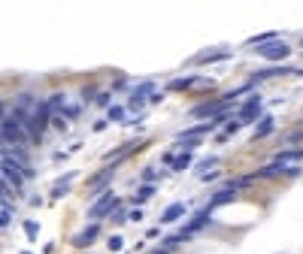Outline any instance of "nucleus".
I'll use <instances>...</instances> for the list:
<instances>
[{
  "mask_svg": "<svg viewBox=\"0 0 303 254\" xmlns=\"http://www.w3.org/2000/svg\"><path fill=\"white\" fill-rule=\"evenodd\" d=\"M0 133H3V145H27V139H30L27 124L18 115H9L6 106H3V124H0Z\"/></svg>",
  "mask_w": 303,
  "mask_h": 254,
  "instance_id": "nucleus-1",
  "label": "nucleus"
},
{
  "mask_svg": "<svg viewBox=\"0 0 303 254\" xmlns=\"http://www.w3.org/2000/svg\"><path fill=\"white\" fill-rule=\"evenodd\" d=\"M119 206H122V200L106 188V191H103V194H100V197L88 206V218H91V221H97V218H103V215H112Z\"/></svg>",
  "mask_w": 303,
  "mask_h": 254,
  "instance_id": "nucleus-2",
  "label": "nucleus"
},
{
  "mask_svg": "<svg viewBox=\"0 0 303 254\" xmlns=\"http://www.w3.org/2000/svg\"><path fill=\"white\" fill-rule=\"evenodd\" d=\"M52 118H55V112H52V106H49V100H43V103H40V109H36V115H33V121L27 124V133H30V139H36V142H40Z\"/></svg>",
  "mask_w": 303,
  "mask_h": 254,
  "instance_id": "nucleus-3",
  "label": "nucleus"
},
{
  "mask_svg": "<svg viewBox=\"0 0 303 254\" xmlns=\"http://www.w3.org/2000/svg\"><path fill=\"white\" fill-rule=\"evenodd\" d=\"M255 55H258V58H264V61H273V64L279 67V61H285V58L291 55V46H288L285 40H273V43H267V46L255 49Z\"/></svg>",
  "mask_w": 303,
  "mask_h": 254,
  "instance_id": "nucleus-4",
  "label": "nucleus"
},
{
  "mask_svg": "<svg viewBox=\"0 0 303 254\" xmlns=\"http://www.w3.org/2000/svg\"><path fill=\"white\" fill-rule=\"evenodd\" d=\"M43 103V100H40ZM40 103H36V97L33 94H18L15 97V109H12V115H18L24 124H30L33 121V115H36V109H40Z\"/></svg>",
  "mask_w": 303,
  "mask_h": 254,
  "instance_id": "nucleus-5",
  "label": "nucleus"
},
{
  "mask_svg": "<svg viewBox=\"0 0 303 254\" xmlns=\"http://www.w3.org/2000/svg\"><path fill=\"white\" fill-rule=\"evenodd\" d=\"M152 91H155V79L140 82V85L131 91V97H128V112H140L143 103H146V97H152Z\"/></svg>",
  "mask_w": 303,
  "mask_h": 254,
  "instance_id": "nucleus-6",
  "label": "nucleus"
},
{
  "mask_svg": "<svg viewBox=\"0 0 303 254\" xmlns=\"http://www.w3.org/2000/svg\"><path fill=\"white\" fill-rule=\"evenodd\" d=\"M237 118H240L243 124H255V121H261V118H264V115H261V97H258V94H252V97L240 106Z\"/></svg>",
  "mask_w": 303,
  "mask_h": 254,
  "instance_id": "nucleus-7",
  "label": "nucleus"
},
{
  "mask_svg": "<svg viewBox=\"0 0 303 254\" xmlns=\"http://www.w3.org/2000/svg\"><path fill=\"white\" fill-rule=\"evenodd\" d=\"M3 178L12 181L15 191H21V185H24V167L15 164V161H9V158H3Z\"/></svg>",
  "mask_w": 303,
  "mask_h": 254,
  "instance_id": "nucleus-8",
  "label": "nucleus"
},
{
  "mask_svg": "<svg viewBox=\"0 0 303 254\" xmlns=\"http://www.w3.org/2000/svg\"><path fill=\"white\" fill-rule=\"evenodd\" d=\"M209 218H212V206H206V209H200V212H197V215L191 218V221H188V224L182 227V233H185L188 239H191V236H194L197 230H203V227L209 224Z\"/></svg>",
  "mask_w": 303,
  "mask_h": 254,
  "instance_id": "nucleus-9",
  "label": "nucleus"
},
{
  "mask_svg": "<svg viewBox=\"0 0 303 254\" xmlns=\"http://www.w3.org/2000/svg\"><path fill=\"white\" fill-rule=\"evenodd\" d=\"M112 172H116V164H109L106 169H100L97 175H91V178H88V191H94V194L100 197V194H103L100 188H103V185H109V181H112Z\"/></svg>",
  "mask_w": 303,
  "mask_h": 254,
  "instance_id": "nucleus-10",
  "label": "nucleus"
},
{
  "mask_svg": "<svg viewBox=\"0 0 303 254\" xmlns=\"http://www.w3.org/2000/svg\"><path fill=\"white\" fill-rule=\"evenodd\" d=\"M3 158H9V161L21 164L24 169L30 167V155H27V145H3Z\"/></svg>",
  "mask_w": 303,
  "mask_h": 254,
  "instance_id": "nucleus-11",
  "label": "nucleus"
},
{
  "mask_svg": "<svg viewBox=\"0 0 303 254\" xmlns=\"http://www.w3.org/2000/svg\"><path fill=\"white\" fill-rule=\"evenodd\" d=\"M97 233H100V221H91L82 233H76V239H73V245L76 248H85V245H91L94 239H97Z\"/></svg>",
  "mask_w": 303,
  "mask_h": 254,
  "instance_id": "nucleus-12",
  "label": "nucleus"
},
{
  "mask_svg": "<svg viewBox=\"0 0 303 254\" xmlns=\"http://www.w3.org/2000/svg\"><path fill=\"white\" fill-rule=\"evenodd\" d=\"M297 161H303V145H300V149H285V152L273 155V164H282V167H291Z\"/></svg>",
  "mask_w": 303,
  "mask_h": 254,
  "instance_id": "nucleus-13",
  "label": "nucleus"
},
{
  "mask_svg": "<svg viewBox=\"0 0 303 254\" xmlns=\"http://www.w3.org/2000/svg\"><path fill=\"white\" fill-rule=\"evenodd\" d=\"M237 197V188H234V181H227V185L218 191V194H212V200H209V206L215 209V206H224V203H231Z\"/></svg>",
  "mask_w": 303,
  "mask_h": 254,
  "instance_id": "nucleus-14",
  "label": "nucleus"
},
{
  "mask_svg": "<svg viewBox=\"0 0 303 254\" xmlns=\"http://www.w3.org/2000/svg\"><path fill=\"white\" fill-rule=\"evenodd\" d=\"M273 130H276V121H273V115H264V118L258 121L255 133H252V142H255V139H267V136H270Z\"/></svg>",
  "mask_w": 303,
  "mask_h": 254,
  "instance_id": "nucleus-15",
  "label": "nucleus"
},
{
  "mask_svg": "<svg viewBox=\"0 0 303 254\" xmlns=\"http://www.w3.org/2000/svg\"><path fill=\"white\" fill-rule=\"evenodd\" d=\"M185 212H188L185 203H170V206L164 209V215H161V224H173V221H179Z\"/></svg>",
  "mask_w": 303,
  "mask_h": 254,
  "instance_id": "nucleus-16",
  "label": "nucleus"
},
{
  "mask_svg": "<svg viewBox=\"0 0 303 254\" xmlns=\"http://www.w3.org/2000/svg\"><path fill=\"white\" fill-rule=\"evenodd\" d=\"M234 52H227V49H212V52H203L194 58V64H215V61H227Z\"/></svg>",
  "mask_w": 303,
  "mask_h": 254,
  "instance_id": "nucleus-17",
  "label": "nucleus"
},
{
  "mask_svg": "<svg viewBox=\"0 0 303 254\" xmlns=\"http://www.w3.org/2000/svg\"><path fill=\"white\" fill-rule=\"evenodd\" d=\"M73 178H76V172H67L64 178H58L49 197H52V200H61V197H67V191H70V181H73Z\"/></svg>",
  "mask_w": 303,
  "mask_h": 254,
  "instance_id": "nucleus-18",
  "label": "nucleus"
},
{
  "mask_svg": "<svg viewBox=\"0 0 303 254\" xmlns=\"http://www.w3.org/2000/svg\"><path fill=\"white\" fill-rule=\"evenodd\" d=\"M155 191H158L155 185H140V188H137V194L131 197V203H134V209H140V206H143L146 200H152V197H155Z\"/></svg>",
  "mask_w": 303,
  "mask_h": 254,
  "instance_id": "nucleus-19",
  "label": "nucleus"
},
{
  "mask_svg": "<svg viewBox=\"0 0 303 254\" xmlns=\"http://www.w3.org/2000/svg\"><path fill=\"white\" fill-rule=\"evenodd\" d=\"M200 85V76H182V79H170V91H188V88H194Z\"/></svg>",
  "mask_w": 303,
  "mask_h": 254,
  "instance_id": "nucleus-20",
  "label": "nucleus"
},
{
  "mask_svg": "<svg viewBox=\"0 0 303 254\" xmlns=\"http://www.w3.org/2000/svg\"><path fill=\"white\" fill-rule=\"evenodd\" d=\"M167 172L164 169H158V167H146L143 169V185H155V181H161Z\"/></svg>",
  "mask_w": 303,
  "mask_h": 254,
  "instance_id": "nucleus-21",
  "label": "nucleus"
},
{
  "mask_svg": "<svg viewBox=\"0 0 303 254\" xmlns=\"http://www.w3.org/2000/svg\"><path fill=\"white\" fill-rule=\"evenodd\" d=\"M191 161H194V158H191V152H179V155H176V161H173V172H185L188 167H191Z\"/></svg>",
  "mask_w": 303,
  "mask_h": 254,
  "instance_id": "nucleus-22",
  "label": "nucleus"
},
{
  "mask_svg": "<svg viewBox=\"0 0 303 254\" xmlns=\"http://www.w3.org/2000/svg\"><path fill=\"white\" fill-rule=\"evenodd\" d=\"M182 242H188V236L179 230V233H170V236H164V248H170V251H176Z\"/></svg>",
  "mask_w": 303,
  "mask_h": 254,
  "instance_id": "nucleus-23",
  "label": "nucleus"
},
{
  "mask_svg": "<svg viewBox=\"0 0 303 254\" xmlns=\"http://www.w3.org/2000/svg\"><path fill=\"white\" fill-rule=\"evenodd\" d=\"M240 127H243V121H240V118H231V121H227V124H224V130L218 133V142H224L227 136H234V133H237Z\"/></svg>",
  "mask_w": 303,
  "mask_h": 254,
  "instance_id": "nucleus-24",
  "label": "nucleus"
},
{
  "mask_svg": "<svg viewBox=\"0 0 303 254\" xmlns=\"http://www.w3.org/2000/svg\"><path fill=\"white\" fill-rule=\"evenodd\" d=\"M128 115V106H109L106 109V121H125Z\"/></svg>",
  "mask_w": 303,
  "mask_h": 254,
  "instance_id": "nucleus-25",
  "label": "nucleus"
},
{
  "mask_svg": "<svg viewBox=\"0 0 303 254\" xmlns=\"http://www.w3.org/2000/svg\"><path fill=\"white\" fill-rule=\"evenodd\" d=\"M12 215H15V212H12V203H3V206H0V227H3V230L12 224Z\"/></svg>",
  "mask_w": 303,
  "mask_h": 254,
  "instance_id": "nucleus-26",
  "label": "nucleus"
},
{
  "mask_svg": "<svg viewBox=\"0 0 303 254\" xmlns=\"http://www.w3.org/2000/svg\"><path fill=\"white\" fill-rule=\"evenodd\" d=\"M218 164H221V161H218V158L212 155V158H206V161H200V164H197V172H200V175H206V172L218 169Z\"/></svg>",
  "mask_w": 303,
  "mask_h": 254,
  "instance_id": "nucleus-27",
  "label": "nucleus"
},
{
  "mask_svg": "<svg viewBox=\"0 0 303 254\" xmlns=\"http://www.w3.org/2000/svg\"><path fill=\"white\" fill-rule=\"evenodd\" d=\"M24 236L30 242H36V236H40V224H36V221H24Z\"/></svg>",
  "mask_w": 303,
  "mask_h": 254,
  "instance_id": "nucleus-28",
  "label": "nucleus"
},
{
  "mask_svg": "<svg viewBox=\"0 0 303 254\" xmlns=\"http://www.w3.org/2000/svg\"><path fill=\"white\" fill-rule=\"evenodd\" d=\"M106 248H109V251H122V248H125V236L112 233V236H109V242H106Z\"/></svg>",
  "mask_w": 303,
  "mask_h": 254,
  "instance_id": "nucleus-29",
  "label": "nucleus"
},
{
  "mask_svg": "<svg viewBox=\"0 0 303 254\" xmlns=\"http://www.w3.org/2000/svg\"><path fill=\"white\" fill-rule=\"evenodd\" d=\"M109 221H112V224H125V221H128V212H125V209L119 206L116 212H112V215H109Z\"/></svg>",
  "mask_w": 303,
  "mask_h": 254,
  "instance_id": "nucleus-30",
  "label": "nucleus"
},
{
  "mask_svg": "<svg viewBox=\"0 0 303 254\" xmlns=\"http://www.w3.org/2000/svg\"><path fill=\"white\" fill-rule=\"evenodd\" d=\"M52 127H55V130H61V133H64V130H67V127H70V124H67V118H64V115H55V118H52Z\"/></svg>",
  "mask_w": 303,
  "mask_h": 254,
  "instance_id": "nucleus-31",
  "label": "nucleus"
},
{
  "mask_svg": "<svg viewBox=\"0 0 303 254\" xmlns=\"http://www.w3.org/2000/svg\"><path fill=\"white\" fill-rule=\"evenodd\" d=\"M128 221H131V224L143 221V209H131V212H128Z\"/></svg>",
  "mask_w": 303,
  "mask_h": 254,
  "instance_id": "nucleus-32",
  "label": "nucleus"
},
{
  "mask_svg": "<svg viewBox=\"0 0 303 254\" xmlns=\"http://www.w3.org/2000/svg\"><path fill=\"white\" fill-rule=\"evenodd\" d=\"M3 203H12V188H9L6 178H3Z\"/></svg>",
  "mask_w": 303,
  "mask_h": 254,
  "instance_id": "nucleus-33",
  "label": "nucleus"
},
{
  "mask_svg": "<svg viewBox=\"0 0 303 254\" xmlns=\"http://www.w3.org/2000/svg\"><path fill=\"white\" fill-rule=\"evenodd\" d=\"M158 236H161V227H149L146 230V239H158Z\"/></svg>",
  "mask_w": 303,
  "mask_h": 254,
  "instance_id": "nucleus-34",
  "label": "nucleus"
},
{
  "mask_svg": "<svg viewBox=\"0 0 303 254\" xmlns=\"http://www.w3.org/2000/svg\"><path fill=\"white\" fill-rule=\"evenodd\" d=\"M109 100H112V94H100V97H97V106H106V109H109Z\"/></svg>",
  "mask_w": 303,
  "mask_h": 254,
  "instance_id": "nucleus-35",
  "label": "nucleus"
},
{
  "mask_svg": "<svg viewBox=\"0 0 303 254\" xmlns=\"http://www.w3.org/2000/svg\"><path fill=\"white\" fill-rule=\"evenodd\" d=\"M215 178H218V172H215V169H212V172H206V175H200L203 185H206V181H215Z\"/></svg>",
  "mask_w": 303,
  "mask_h": 254,
  "instance_id": "nucleus-36",
  "label": "nucleus"
},
{
  "mask_svg": "<svg viewBox=\"0 0 303 254\" xmlns=\"http://www.w3.org/2000/svg\"><path fill=\"white\" fill-rule=\"evenodd\" d=\"M91 97H94V88H82V103L91 100Z\"/></svg>",
  "mask_w": 303,
  "mask_h": 254,
  "instance_id": "nucleus-37",
  "label": "nucleus"
},
{
  "mask_svg": "<svg viewBox=\"0 0 303 254\" xmlns=\"http://www.w3.org/2000/svg\"><path fill=\"white\" fill-rule=\"evenodd\" d=\"M106 124H109V121H106V118H100V121H94V130L100 133V130H106Z\"/></svg>",
  "mask_w": 303,
  "mask_h": 254,
  "instance_id": "nucleus-38",
  "label": "nucleus"
},
{
  "mask_svg": "<svg viewBox=\"0 0 303 254\" xmlns=\"http://www.w3.org/2000/svg\"><path fill=\"white\" fill-rule=\"evenodd\" d=\"M161 100H164V94H161V91H158V94H152V97H149V103H155V106H158V103H161Z\"/></svg>",
  "mask_w": 303,
  "mask_h": 254,
  "instance_id": "nucleus-39",
  "label": "nucleus"
},
{
  "mask_svg": "<svg viewBox=\"0 0 303 254\" xmlns=\"http://www.w3.org/2000/svg\"><path fill=\"white\" fill-rule=\"evenodd\" d=\"M149 254H173L170 248H155V251H149Z\"/></svg>",
  "mask_w": 303,
  "mask_h": 254,
  "instance_id": "nucleus-40",
  "label": "nucleus"
},
{
  "mask_svg": "<svg viewBox=\"0 0 303 254\" xmlns=\"http://www.w3.org/2000/svg\"><path fill=\"white\" fill-rule=\"evenodd\" d=\"M21 254H33V251H21Z\"/></svg>",
  "mask_w": 303,
  "mask_h": 254,
  "instance_id": "nucleus-41",
  "label": "nucleus"
}]
</instances>
